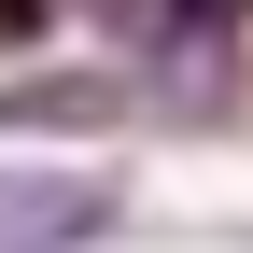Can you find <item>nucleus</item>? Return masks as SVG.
Returning <instances> with one entry per match:
<instances>
[{
	"label": "nucleus",
	"mask_w": 253,
	"mask_h": 253,
	"mask_svg": "<svg viewBox=\"0 0 253 253\" xmlns=\"http://www.w3.org/2000/svg\"><path fill=\"white\" fill-rule=\"evenodd\" d=\"M56 28V0H0V42H42Z\"/></svg>",
	"instance_id": "nucleus-3"
},
{
	"label": "nucleus",
	"mask_w": 253,
	"mask_h": 253,
	"mask_svg": "<svg viewBox=\"0 0 253 253\" xmlns=\"http://www.w3.org/2000/svg\"><path fill=\"white\" fill-rule=\"evenodd\" d=\"M113 225V183L84 169H0V253H71Z\"/></svg>",
	"instance_id": "nucleus-1"
},
{
	"label": "nucleus",
	"mask_w": 253,
	"mask_h": 253,
	"mask_svg": "<svg viewBox=\"0 0 253 253\" xmlns=\"http://www.w3.org/2000/svg\"><path fill=\"white\" fill-rule=\"evenodd\" d=\"M126 113H155L141 71H28V84H0V126H126Z\"/></svg>",
	"instance_id": "nucleus-2"
}]
</instances>
